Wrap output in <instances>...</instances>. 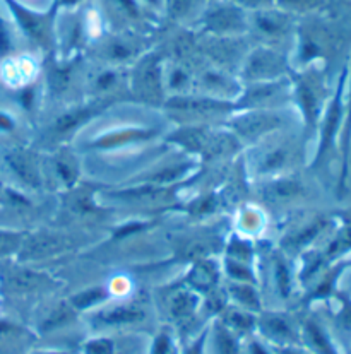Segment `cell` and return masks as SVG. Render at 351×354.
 Listing matches in <instances>:
<instances>
[{"instance_id":"36","label":"cell","mask_w":351,"mask_h":354,"mask_svg":"<svg viewBox=\"0 0 351 354\" xmlns=\"http://www.w3.org/2000/svg\"><path fill=\"white\" fill-rule=\"evenodd\" d=\"M215 349L218 354H240L237 334L224 327L222 322L215 324Z\"/></svg>"},{"instance_id":"51","label":"cell","mask_w":351,"mask_h":354,"mask_svg":"<svg viewBox=\"0 0 351 354\" xmlns=\"http://www.w3.org/2000/svg\"><path fill=\"white\" fill-rule=\"evenodd\" d=\"M280 353L281 354H302V353L295 351V349H291V348H289V346H285V348H281Z\"/></svg>"},{"instance_id":"43","label":"cell","mask_w":351,"mask_h":354,"mask_svg":"<svg viewBox=\"0 0 351 354\" xmlns=\"http://www.w3.org/2000/svg\"><path fill=\"white\" fill-rule=\"evenodd\" d=\"M172 349H173L172 335H170L166 330H163L153 339V346H151L150 354H172Z\"/></svg>"},{"instance_id":"1","label":"cell","mask_w":351,"mask_h":354,"mask_svg":"<svg viewBox=\"0 0 351 354\" xmlns=\"http://www.w3.org/2000/svg\"><path fill=\"white\" fill-rule=\"evenodd\" d=\"M291 95L295 97L296 110L302 118L303 133L309 139L317 133L321 117L332 95V89L325 81L324 72L316 65H310L300 68L295 74L291 81Z\"/></svg>"},{"instance_id":"5","label":"cell","mask_w":351,"mask_h":354,"mask_svg":"<svg viewBox=\"0 0 351 354\" xmlns=\"http://www.w3.org/2000/svg\"><path fill=\"white\" fill-rule=\"evenodd\" d=\"M278 133L280 132L254 144L255 153L251 156L249 166L251 173L259 182L289 173V166L295 161L296 147L289 139L278 137Z\"/></svg>"},{"instance_id":"25","label":"cell","mask_w":351,"mask_h":354,"mask_svg":"<svg viewBox=\"0 0 351 354\" xmlns=\"http://www.w3.org/2000/svg\"><path fill=\"white\" fill-rule=\"evenodd\" d=\"M111 298V292L105 284H96L89 286L86 290H81L69 298V303L75 312H88V310L100 308L103 303H107Z\"/></svg>"},{"instance_id":"23","label":"cell","mask_w":351,"mask_h":354,"mask_svg":"<svg viewBox=\"0 0 351 354\" xmlns=\"http://www.w3.org/2000/svg\"><path fill=\"white\" fill-rule=\"evenodd\" d=\"M199 308V292L189 286L179 288L170 298V315L173 320H189L195 315Z\"/></svg>"},{"instance_id":"46","label":"cell","mask_w":351,"mask_h":354,"mask_svg":"<svg viewBox=\"0 0 351 354\" xmlns=\"http://www.w3.org/2000/svg\"><path fill=\"white\" fill-rule=\"evenodd\" d=\"M12 50V41H10V32L7 28L6 21L0 16V59L9 57V52Z\"/></svg>"},{"instance_id":"33","label":"cell","mask_w":351,"mask_h":354,"mask_svg":"<svg viewBox=\"0 0 351 354\" xmlns=\"http://www.w3.org/2000/svg\"><path fill=\"white\" fill-rule=\"evenodd\" d=\"M222 269L231 283L257 284V276H255V270H254V267H252V263L240 262V260L224 257Z\"/></svg>"},{"instance_id":"44","label":"cell","mask_w":351,"mask_h":354,"mask_svg":"<svg viewBox=\"0 0 351 354\" xmlns=\"http://www.w3.org/2000/svg\"><path fill=\"white\" fill-rule=\"evenodd\" d=\"M151 226V223H144V221H129L125 223L124 226L118 227L117 231H115L114 238L115 240H120V238H127V236H132L134 233H141V231L147 230V227Z\"/></svg>"},{"instance_id":"47","label":"cell","mask_w":351,"mask_h":354,"mask_svg":"<svg viewBox=\"0 0 351 354\" xmlns=\"http://www.w3.org/2000/svg\"><path fill=\"white\" fill-rule=\"evenodd\" d=\"M209 330H204L194 342L187 348L186 354H204V346H206V339H208Z\"/></svg>"},{"instance_id":"39","label":"cell","mask_w":351,"mask_h":354,"mask_svg":"<svg viewBox=\"0 0 351 354\" xmlns=\"http://www.w3.org/2000/svg\"><path fill=\"white\" fill-rule=\"evenodd\" d=\"M82 353L84 354H115V344L110 337H93L84 342L82 346Z\"/></svg>"},{"instance_id":"24","label":"cell","mask_w":351,"mask_h":354,"mask_svg":"<svg viewBox=\"0 0 351 354\" xmlns=\"http://www.w3.org/2000/svg\"><path fill=\"white\" fill-rule=\"evenodd\" d=\"M2 72L6 74V81L12 82L16 88H24V86L35 82L36 64L28 57H19V59H9L2 65Z\"/></svg>"},{"instance_id":"32","label":"cell","mask_w":351,"mask_h":354,"mask_svg":"<svg viewBox=\"0 0 351 354\" xmlns=\"http://www.w3.org/2000/svg\"><path fill=\"white\" fill-rule=\"evenodd\" d=\"M222 313L223 319L219 322L230 328L233 334H249L257 327V315L249 310L240 308V306H233V308L224 306Z\"/></svg>"},{"instance_id":"41","label":"cell","mask_w":351,"mask_h":354,"mask_svg":"<svg viewBox=\"0 0 351 354\" xmlns=\"http://www.w3.org/2000/svg\"><path fill=\"white\" fill-rule=\"evenodd\" d=\"M118 84V72L111 71V68H105L95 77V91L98 93H108Z\"/></svg>"},{"instance_id":"42","label":"cell","mask_w":351,"mask_h":354,"mask_svg":"<svg viewBox=\"0 0 351 354\" xmlns=\"http://www.w3.org/2000/svg\"><path fill=\"white\" fill-rule=\"evenodd\" d=\"M108 57L114 62H125V60H129L132 57V48L129 45H125L124 41H120V39H115L108 46Z\"/></svg>"},{"instance_id":"30","label":"cell","mask_w":351,"mask_h":354,"mask_svg":"<svg viewBox=\"0 0 351 354\" xmlns=\"http://www.w3.org/2000/svg\"><path fill=\"white\" fill-rule=\"evenodd\" d=\"M53 171H55L57 180L64 187H74L78 183L79 175H81V162L78 158L69 151H62L53 158Z\"/></svg>"},{"instance_id":"49","label":"cell","mask_w":351,"mask_h":354,"mask_svg":"<svg viewBox=\"0 0 351 354\" xmlns=\"http://www.w3.org/2000/svg\"><path fill=\"white\" fill-rule=\"evenodd\" d=\"M249 354H273V353L267 349L266 344H262V342L254 339V341L249 344Z\"/></svg>"},{"instance_id":"4","label":"cell","mask_w":351,"mask_h":354,"mask_svg":"<svg viewBox=\"0 0 351 354\" xmlns=\"http://www.w3.org/2000/svg\"><path fill=\"white\" fill-rule=\"evenodd\" d=\"M293 120L288 108H260V110H235L226 118L230 132L244 142L257 144L259 140L283 132Z\"/></svg>"},{"instance_id":"6","label":"cell","mask_w":351,"mask_h":354,"mask_svg":"<svg viewBox=\"0 0 351 354\" xmlns=\"http://www.w3.org/2000/svg\"><path fill=\"white\" fill-rule=\"evenodd\" d=\"M165 108L172 113L179 115L182 118H189L195 122L211 120V118H228L237 106L233 101L218 100L206 95H194V93H186V95H173L165 101Z\"/></svg>"},{"instance_id":"28","label":"cell","mask_w":351,"mask_h":354,"mask_svg":"<svg viewBox=\"0 0 351 354\" xmlns=\"http://www.w3.org/2000/svg\"><path fill=\"white\" fill-rule=\"evenodd\" d=\"M64 247L65 240L60 238L59 234H39V236H35L33 240H30V243L24 241L21 250L30 259H43L64 250Z\"/></svg>"},{"instance_id":"12","label":"cell","mask_w":351,"mask_h":354,"mask_svg":"<svg viewBox=\"0 0 351 354\" xmlns=\"http://www.w3.org/2000/svg\"><path fill=\"white\" fill-rule=\"evenodd\" d=\"M132 88L137 95L151 101H160L165 91V68L156 57H146L134 68Z\"/></svg>"},{"instance_id":"31","label":"cell","mask_w":351,"mask_h":354,"mask_svg":"<svg viewBox=\"0 0 351 354\" xmlns=\"http://www.w3.org/2000/svg\"><path fill=\"white\" fill-rule=\"evenodd\" d=\"M303 339L317 354H338L325 328L316 319H307L303 322Z\"/></svg>"},{"instance_id":"38","label":"cell","mask_w":351,"mask_h":354,"mask_svg":"<svg viewBox=\"0 0 351 354\" xmlns=\"http://www.w3.org/2000/svg\"><path fill=\"white\" fill-rule=\"evenodd\" d=\"M24 243L23 234L16 231H2L0 230V255H9L21 250Z\"/></svg>"},{"instance_id":"48","label":"cell","mask_w":351,"mask_h":354,"mask_svg":"<svg viewBox=\"0 0 351 354\" xmlns=\"http://www.w3.org/2000/svg\"><path fill=\"white\" fill-rule=\"evenodd\" d=\"M14 127H16L14 118L10 115L0 111V132H10V130H14Z\"/></svg>"},{"instance_id":"21","label":"cell","mask_w":351,"mask_h":354,"mask_svg":"<svg viewBox=\"0 0 351 354\" xmlns=\"http://www.w3.org/2000/svg\"><path fill=\"white\" fill-rule=\"evenodd\" d=\"M187 284L197 292H206L216 290L219 284V269L215 262L209 259H199L192 266L189 276H187Z\"/></svg>"},{"instance_id":"20","label":"cell","mask_w":351,"mask_h":354,"mask_svg":"<svg viewBox=\"0 0 351 354\" xmlns=\"http://www.w3.org/2000/svg\"><path fill=\"white\" fill-rule=\"evenodd\" d=\"M271 281H273V290L281 299H288L295 291L298 276H295L283 252H276L271 259Z\"/></svg>"},{"instance_id":"26","label":"cell","mask_w":351,"mask_h":354,"mask_svg":"<svg viewBox=\"0 0 351 354\" xmlns=\"http://www.w3.org/2000/svg\"><path fill=\"white\" fill-rule=\"evenodd\" d=\"M257 284L251 283H228L226 296L235 303V306L249 310V312H260V295Z\"/></svg>"},{"instance_id":"13","label":"cell","mask_w":351,"mask_h":354,"mask_svg":"<svg viewBox=\"0 0 351 354\" xmlns=\"http://www.w3.org/2000/svg\"><path fill=\"white\" fill-rule=\"evenodd\" d=\"M351 168V60L348 64V79L345 88V122H343L341 139H339V175L336 183L338 198L348 194V178Z\"/></svg>"},{"instance_id":"50","label":"cell","mask_w":351,"mask_h":354,"mask_svg":"<svg viewBox=\"0 0 351 354\" xmlns=\"http://www.w3.org/2000/svg\"><path fill=\"white\" fill-rule=\"evenodd\" d=\"M143 2L146 3L147 7H151V9H154V10H161L163 7H165L166 0H143Z\"/></svg>"},{"instance_id":"22","label":"cell","mask_w":351,"mask_h":354,"mask_svg":"<svg viewBox=\"0 0 351 354\" xmlns=\"http://www.w3.org/2000/svg\"><path fill=\"white\" fill-rule=\"evenodd\" d=\"M100 106L98 104H81V106L71 108V110L64 111L55 122H53V132L59 136H65L74 130L81 129L82 125L88 124L96 113H100Z\"/></svg>"},{"instance_id":"40","label":"cell","mask_w":351,"mask_h":354,"mask_svg":"<svg viewBox=\"0 0 351 354\" xmlns=\"http://www.w3.org/2000/svg\"><path fill=\"white\" fill-rule=\"evenodd\" d=\"M43 283V276L39 272H31V270H19V272H14L12 288H21V290H30V288H36Z\"/></svg>"},{"instance_id":"3","label":"cell","mask_w":351,"mask_h":354,"mask_svg":"<svg viewBox=\"0 0 351 354\" xmlns=\"http://www.w3.org/2000/svg\"><path fill=\"white\" fill-rule=\"evenodd\" d=\"M348 79V64L343 65L338 75L332 95L322 113L319 127H317V147L312 158V168L317 169L331 158V154H339V139L343 132V122H345V88Z\"/></svg>"},{"instance_id":"10","label":"cell","mask_w":351,"mask_h":354,"mask_svg":"<svg viewBox=\"0 0 351 354\" xmlns=\"http://www.w3.org/2000/svg\"><path fill=\"white\" fill-rule=\"evenodd\" d=\"M336 225L334 214H316L309 221H303L295 230L288 231L281 241V248L289 254H305L327 236Z\"/></svg>"},{"instance_id":"17","label":"cell","mask_w":351,"mask_h":354,"mask_svg":"<svg viewBox=\"0 0 351 354\" xmlns=\"http://www.w3.org/2000/svg\"><path fill=\"white\" fill-rule=\"evenodd\" d=\"M2 2L10 10L14 21H16V24L23 31L24 36H28L36 45L45 46L48 43V24H46L45 16L28 9L17 0H2Z\"/></svg>"},{"instance_id":"16","label":"cell","mask_w":351,"mask_h":354,"mask_svg":"<svg viewBox=\"0 0 351 354\" xmlns=\"http://www.w3.org/2000/svg\"><path fill=\"white\" fill-rule=\"evenodd\" d=\"M3 160H6V165L7 168L10 169V173H12L26 189H42V168H39L38 160H36L35 154H31L30 151L26 149H10L7 151Z\"/></svg>"},{"instance_id":"34","label":"cell","mask_w":351,"mask_h":354,"mask_svg":"<svg viewBox=\"0 0 351 354\" xmlns=\"http://www.w3.org/2000/svg\"><path fill=\"white\" fill-rule=\"evenodd\" d=\"M75 315V310L72 308L71 303H60V305L53 306L52 312L45 317L42 324V330L43 332H53V330H59V328L67 327L69 324L74 320Z\"/></svg>"},{"instance_id":"14","label":"cell","mask_w":351,"mask_h":354,"mask_svg":"<svg viewBox=\"0 0 351 354\" xmlns=\"http://www.w3.org/2000/svg\"><path fill=\"white\" fill-rule=\"evenodd\" d=\"M146 310L137 303H118V305L98 308L95 313H91V324L100 328H118L141 324L146 320Z\"/></svg>"},{"instance_id":"15","label":"cell","mask_w":351,"mask_h":354,"mask_svg":"<svg viewBox=\"0 0 351 354\" xmlns=\"http://www.w3.org/2000/svg\"><path fill=\"white\" fill-rule=\"evenodd\" d=\"M202 24L206 30L215 35H237V32L245 31L247 19H245V12L238 6L222 3L206 12V16L202 17Z\"/></svg>"},{"instance_id":"2","label":"cell","mask_w":351,"mask_h":354,"mask_svg":"<svg viewBox=\"0 0 351 354\" xmlns=\"http://www.w3.org/2000/svg\"><path fill=\"white\" fill-rule=\"evenodd\" d=\"M336 225L325 236L322 247H314L302 254L303 266L298 274V283L309 284L331 263L345 260L351 254V207L334 212Z\"/></svg>"},{"instance_id":"11","label":"cell","mask_w":351,"mask_h":354,"mask_svg":"<svg viewBox=\"0 0 351 354\" xmlns=\"http://www.w3.org/2000/svg\"><path fill=\"white\" fill-rule=\"evenodd\" d=\"M257 195L260 202L274 207H285V205L298 202L307 195V187L298 176L291 173L274 176V178L260 180L257 185Z\"/></svg>"},{"instance_id":"53","label":"cell","mask_w":351,"mask_h":354,"mask_svg":"<svg viewBox=\"0 0 351 354\" xmlns=\"http://www.w3.org/2000/svg\"><path fill=\"white\" fill-rule=\"evenodd\" d=\"M0 195H2V185H0Z\"/></svg>"},{"instance_id":"8","label":"cell","mask_w":351,"mask_h":354,"mask_svg":"<svg viewBox=\"0 0 351 354\" xmlns=\"http://www.w3.org/2000/svg\"><path fill=\"white\" fill-rule=\"evenodd\" d=\"M285 77H288L287 60L281 53L267 46L255 48L242 64V86Z\"/></svg>"},{"instance_id":"45","label":"cell","mask_w":351,"mask_h":354,"mask_svg":"<svg viewBox=\"0 0 351 354\" xmlns=\"http://www.w3.org/2000/svg\"><path fill=\"white\" fill-rule=\"evenodd\" d=\"M166 3L173 17H186L194 9L195 0H166Z\"/></svg>"},{"instance_id":"7","label":"cell","mask_w":351,"mask_h":354,"mask_svg":"<svg viewBox=\"0 0 351 354\" xmlns=\"http://www.w3.org/2000/svg\"><path fill=\"white\" fill-rule=\"evenodd\" d=\"M160 133L161 129L158 125H120L91 136L82 147L95 153H107V151L124 149V147L147 142L156 139Z\"/></svg>"},{"instance_id":"27","label":"cell","mask_w":351,"mask_h":354,"mask_svg":"<svg viewBox=\"0 0 351 354\" xmlns=\"http://www.w3.org/2000/svg\"><path fill=\"white\" fill-rule=\"evenodd\" d=\"M264 227H266V214L262 212V209L255 207V205H247L238 212L237 234L240 236L252 240L262 233Z\"/></svg>"},{"instance_id":"19","label":"cell","mask_w":351,"mask_h":354,"mask_svg":"<svg viewBox=\"0 0 351 354\" xmlns=\"http://www.w3.org/2000/svg\"><path fill=\"white\" fill-rule=\"evenodd\" d=\"M350 267L351 260L348 259L339 260V262H334L329 267H325L319 276H316L310 281L312 286H310L309 295H307V301H327L332 296H336L339 279H341V276Z\"/></svg>"},{"instance_id":"9","label":"cell","mask_w":351,"mask_h":354,"mask_svg":"<svg viewBox=\"0 0 351 354\" xmlns=\"http://www.w3.org/2000/svg\"><path fill=\"white\" fill-rule=\"evenodd\" d=\"M291 95V81L288 77L278 81L254 82L242 88L240 96L235 101L237 110H260V108H281Z\"/></svg>"},{"instance_id":"37","label":"cell","mask_w":351,"mask_h":354,"mask_svg":"<svg viewBox=\"0 0 351 354\" xmlns=\"http://www.w3.org/2000/svg\"><path fill=\"white\" fill-rule=\"evenodd\" d=\"M325 0H278V6L285 12H312L321 9Z\"/></svg>"},{"instance_id":"52","label":"cell","mask_w":351,"mask_h":354,"mask_svg":"<svg viewBox=\"0 0 351 354\" xmlns=\"http://www.w3.org/2000/svg\"><path fill=\"white\" fill-rule=\"evenodd\" d=\"M38 354H71V353H65V351H45V353H38Z\"/></svg>"},{"instance_id":"29","label":"cell","mask_w":351,"mask_h":354,"mask_svg":"<svg viewBox=\"0 0 351 354\" xmlns=\"http://www.w3.org/2000/svg\"><path fill=\"white\" fill-rule=\"evenodd\" d=\"M255 28L262 35L271 38H280L288 31L289 21L287 12H276V10H257L254 16Z\"/></svg>"},{"instance_id":"18","label":"cell","mask_w":351,"mask_h":354,"mask_svg":"<svg viewBox=\"0 0 351 354\" xmlns=\"http://www.w3.org/2000/svg\"><path fill=\"white\" fill-rule=\"evenodd\" d=\"M260 330V334L274 346H285L295 344L298 341V332L295 330L289 319L285 313H262V315L257 317V327Z\"/></svg>"},{"instance_id":"35","label":"cell","mask_w":351,"mask_h":354,"mask_svg":"<svg viewBox=\"0 0 351 354\" xmlns=\"http://www.w3.org/2000/svg\"><path fill=\"white\" fill-rule=\"evenodd\" d=\"M224 257L240 260V262L254 263L255 248L249 238H244V236H240V234L235 233L233 236L230 238V241H228L226 254H224Z\"/></svg>"}]
</instances>
